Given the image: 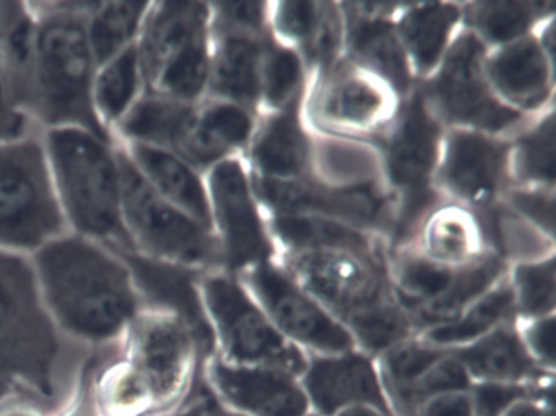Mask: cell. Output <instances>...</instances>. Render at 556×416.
Returning <instances> with one entry per match:
<instances>
[{"label": "cell", "mask_w": 556, "mask_h": 416, "mask_svg": "<svg viewBox=\"0 0 556 416\" xmlns=\"http://www.w3.org/2000/svg\"><path fill=\"white\" fill-rule=\"evenodd\" d=\"M507 279L513 289L517 318L555 315V255L532 262L514 263V266H509Z\"/></svg>", "instance_id": "cell-41"}, {"label": "cell", "mask_w": 556, "mask_h": 416, "mask_svg": "<svg viewBox=\"0 0 556 416\" xmlns=\"http://www.w3.org/2000/svg\"><path fill=\"white\" fill-rule=\"evenodd\" d=\"M38 21L30 118L40 131L87 129L113 141L93 109L97 64L87 37L93 2H31Z\"/></svg>", "instance_id": "cell-4"}, {"label": "cell", "mask_w": 556, "mask_h": 416, "mask_svg": "<svg viewBox=\"0 0 556 416\" xmlns=\"http://www.w3.org/2000/svg\"><path fill=\"white\" fill-rule=\"evenodd\" d=\"M504 416H555L553 395L533 396L514 405Z\"/></svg>", "instance_id": "cell-50"}, {"label": "cell", "mask_w": 556, "mask_h": 416, "mask_svg": "<svg viewBox=\"0 0 556 416\" xmlns=\"http://www.w3.org/2000/svg\"><path fill=\"white\" fill-rule=\"evenodd\" d=\"M201 387H203V386H201ZM198 393H200V392H198ZM198 393H197V396H198ZM197 396H194L193 402H191L190 405L187 406V408L180 409V412L170 413V415H165V416H190L191 408H193L194 402H197Z\"/></svg>", "instance_id": "cell-54"}, {"label": "cell", "mask_w": 556, "mask_h": 416, "mask_svg": "<svg viewBox=\"0 0 556 416\" xmlns=\"http://www.w3.org/2000/svg\"><path fill=\"white\" fill-rule=\"evenodd\" d=\"M190 416H243L240 413L233 412V409L226 408L220 405L206 386L201 387L200 393H198L197 402H194L193 408H191Z\"/></svg>", "instance_id": "cell-51"}, {"label": "cell", "mask_w": 556, "mask_h": 416, "mask_svg": "<svg viewBox=\"0 0 556 416\" xmlns=\"http://www.w3.org/2000/svg\"><path fill=\"white\" fill-rule=\"evenodd\" d=\"M131 272L144 307L162 308L187 318L214 353L213 333L204 315L200 282L204 272L159 262L135 252H116Z\"/></svg>", "instance_id": "cell-25"}, {"label": "cell", "mask_w": 556, "mask_h": 416, "mask_svg": "<svg viewBox=\"0 0 556 416\" xmlns=\"http://www.w3.org/2000/svg\"><path fill=\"white\" fill-rule=\"evenodd\" d=\"M265 216H314L377 234L389 245L393 226L392 193L383 181L334 187L315 178L269 181L252 178Z\"/></svg>", "instance_id": "cell-14"}, {"label": "cell", "mask_w": 556, "mask_h": 416, "mask_svg": "<svg viewBox=\"0 0 556 416\" xmlns=\"http://www.w3.org/2000/svg\"><path fill=\"white\" fill-rule=\"evenodd\" d=\"M116 351L149 383L162 415L193 402L204 360L213 354L187 318L151 307L136 315Z\"/></svg>", "instance_id": "cell-9"}, {"label": "cell", "mask_w": 556, "mask_h": 416, "mask_svg": "<svg viewBox=\"0 0 556 416\" xmlns=\"http://www.w3.org/2000/svg\"><path fill=\"white\" fill-rule=\"evenodd\" d=\"M444 135V125L418 84L377 144L383 184L395 203L390 250L408 245L422 219L445 201L434 185Z\"/></svg>", "instance_id": "cell-6"}, {"label": "cell", "mask_w": 556, "mask_h": 416, "mask_svg": "<svg viewBox=\"0 0 556 416\" xmlns=\"http://www.w3.org/2000/svg\"><path fill=\"white\" fill-rule=\"evenodd\" d=\"M30 260L54 324L87 350L116 346L144 308L125 260L96 240L67 232Z\"/></svg>", "instance_id": "cell-2"}, {"label": "cell", "mask_w": 556, "mask_h": 416, "mask_svg": "<svg viewBox=\"0 0 556 416\" xmlns=\"http://www.w3.org/2000/svg\"><path fill=\"white\" fill-rule=\"evenodd\" d=\"M210 84L206 99L224 100L260 112V83H262L265 37L236 34V31H211Z\"/></svg>", "instance_id": "cell-27"}, {"label": "cell", "mask_w": 556, "mask_h": 416, "mask_svg": "<svg viewBox=\"0 0 556 416\" xmlns=\"http://www.w3.org/2000/svg\"><path fill=\"white\" fill-rule=\"evenodd\" d=\"M211 395L243 416L311 415L301 377L271 367L236 366L211 354L201 369Z\"/></svg>", "instance_id": "cell-18"}, {"label": "cell", "mask_w": 556, "mask_h": 416, "mask_svg": "<svg viewBox=\"0 0 556 416\" xmlns=\"http://www.w3.org/2000/svg\"><path fill=\"white\" fill-rule=\"evenodd\" d=\"M67 232L43 133L0 142V250L31 256Z\"/></svg>", "instance_id": "cell-8"}, {"label": "cell", "mask_w": 556, "mask_h": 416, "mask_svg": "<svg viewBox=\"0 0 556 416\" xmlns=\"http://www.w3.org/2000/svg\"><path fill=\"white\" fill-rule=\"evenodd\" d=\"M486 54L488 48L462 27L438 70L419 87L445 129L509 139L536 115H522L494 96L484 73Z\"/></svg>", "instance_id": "cell-12"}, {"label": "cell", "mask_w": 556, "mask_h": 416, "mask_svg": "<svg viewBox=\"0 0 556 416\" xmlns=\"http://www.w3.org/2000/svg\"><path fill=\"white\" fill-rule=\"evenodd\" d=\"M555 17V4L540 2H471L462 4V27L470 30L488 51L532 35Z\"/></svg>", "instance_id": "cell-35"}, {"label": "cell", "mask_w": 556, "mask_h": 416, "mask_svg": "<svg viewBox=\"0 0 556 416\" xmlns=\"http://www.w3.org/2000/svg\"><path fill=\"white\" fill-rule=\"evenodd\" d=\"M269 31L278 43L301 54L311 76L344 56V18L333 2H278L269 12Z\"/></svg>", "instance_id": "cell-21"}, {"label": "cell", "mask_w": 556, "mask_h": 416, "mask_svg": "<svg viewBox=\"0 0 556 416\" xmlns=\"http://www.w3.org/2000/svg\"><path fill=\"white\" fill-rule=\"evenodd\" d=\"M311 73L301 54L269 37L263 54L260 110L265 113L302 109Z\"/></svg>", "instance_id": "cell-39"}, {"label": "cell", "mask_w": 556, "mask_h": 416, "mask_svg": "<svg viewBox=\"0 0 556 416\" xmlns=\"http://www.w3.org/2000/svg\"><path fill=\"white\" fill-rule=\"evenodd\" d=\"M344 18V56L386 80L400 99L418 83L396 34L395 18L363 12L357 4H340Z\"/></svg>", "instance_id": "cell-22"}, {"label": "cell", "mask_w": 556, "mask_h": 416, "mask_svg": "<svg viewBox=\"0 0 556 416\" xmlns=\"http://www.w3.org/2000/svg\"><path fill=\"white\" fill-rule=\"evenodd\" d=\"M200 292L213 333V354L236 366L304 374L307 354L276 330L237 276L223 269L204 273Z\"/></svg>", "instance_id": "cell-10"}, {"label": "cell", "mask_w": 556, "mask_h": 416, "mask_svg": "<svg viewBox=\"0 0 556 416\" xmlns=\"http://www.w3.org/2000/svg\"><path fill=\"white\" fill-rule=\"evenodd\" d=\"M301 383L315 416H337L353 408L392 415L376 357L357 348L341 354L308 356Z\"/></svg>", "instance_id": "cell-19"}, {"label": "cell", "mask_w": 556, "mask_h": 416, "mask_svg": "<svg viewBox=\"0 0 556 416\" xmlns=\"http://www.w3.org/2000/svg\"><path fill=\"white\" fill-rule=\"evenodd\" d=\"M92 361L93 356L90 357L89 364L84 369L73 395L67 400L66 405L54 416H102L99 406H97L96 399H93L92 386H90Z\"/></svg>", "instance_id": "cell-48"}, {"label": "cell", "mask_w": 556, "mask_h": 416, "mask_svg": "<svg viewBox=\"0 0 556 416\" xmlns=\"http://www.w3.org/2000/svg\"><path fill=\"white\" fill-rule=\"evenodd\" d=\"M405 247L448 269L465 268L493 253L480 214L451 201L435 206Z\"/></svg>", "instance_id": "cell-26"}, {"label": "cell", "mask_w": 556, "mask_h": 416, "mask_svg": "<svg viewBox=\"0 0 556 416\" xmlns=\"http://www.w3.org/2000/svg\"><path fill=\"white\" fill-rule=\"evenodd\" d=\"M256 116L258 113L245 106L204 99L177 154L206 175L214 165L249 149L258 125Z\"/></svg>", "instance_id": "cell-24"}, {"label": "cell", "mask_w": 556, "mask_h": 416, "mask_svg": "<svg viewBox=\"0 0 556 416\" xmlns=\"http://www.w3.org/2000/svg\"><path fill=\"white\" fill-rule=\"evenodd\" d=\"M416 416H475L470 390L468 392L445 393L428 400Z\"/></svg>", "instance_id": "cell-49"}, {"label": "cell", "mask_w": 556, "mask_h": 416, "mask_svg": "<svg viewBox=\"0 0 556 416\" xmlns=\"http://www.w3.org/2000/svg\"><path fill=\"white\" fill-rule=\"evenodd\" d=\"M278 252L341 250L374 260H387L382 237L350 224L314 216H266Z\"/></svg>", "instance_id": "cell-31"}, {"label": "cell", "mask_w": 556, "mask_h": 416, "mask_svg": "<svg viewBox=\"0 0 556 416\" xmlns=\"http://www.w3.org/2000/svg\"><path fill=\"white\" fill-rule=\"evenodd\" d=\"M148 92L200 103L210 84L211 5L151 2L136 43Z\"/></svg>", "instance_id": "cell-7"}, {"label": "cell", "mask_w": 556, "mask_h": 416, "mask_svg": "<svg viewBox=\"0 0 556 416\" xmlns=\"http://www.w3.org/2000/svg\"><path fill=\"white\" fill-rule=\"evenodd\" d=\"M115 144L123 175V224L132 252L198 272L223 269L213 229L159 197L136 171L122 146Z\"/></svg>", "instance_id": "cell-11"}, {"label": "cell", "mask_w": 556, "mask_h": 416, "mask_svg": "<svg viewBox=\"0 0 556 416\" xmlns=\"http://www.w3.org/2000/svg\"><path fill=\"white\" fill-rule=\"evenodd\" d=\"M302 109L266 113L247 149L250 177L294 181L312 177V138Z\"/></svg>", "instance_id": "cell-23"}, {"label": "cell", "mask_w": 556, "mask_h": 416, "mask_svg": "<svg viewBox=\"0 0 556 416\" xmlns=\"http://www.w3.org/2000/svg\"><path fill=\"white\" fill-rule=\"evenodd\" d=\"M118 142V141H115ZM146 184L168 203L213 229L206 178L167 149L118 142ZM214 232V230H213Z\"/></svg>", "instance_id": "cell-29"}, {"label": "cell", "mask_w": 556, "mask_h": 416, "mask_svg": "<svg viewBox=\"0 0 556 416\" xmlns=\"http://www.w3.org/2000/svg\"><path fill=\"white\" fill-rule=\"evenodd\" d=\"M279 265L344 325L357 350L377 357L418 335L396 295L387 260L341 250L278 252Z\"/></svg>", "instance_id": "cell-3"}, {"label": "cell", "mask_w": 556, "mask_h": 416, "mask_svg": "<svg viewBox=\"0 0 556 416\" xmlns=\"http://www.w3.org/2000/svg\"><path fill=\"white\" fill-rule=\"evenodd\" d=\"M276 330L307 356L356 350L353 337L276 260L237 275Z\"/></svg>", "instance_id": "cell-16"}, {"label": "cell", "mask_w": 556, "mask_h": 416, "mask_svg": "<svg viewBox=\"0 0 556 416\" xmlns=\"http://www.w3.org/2000/svg\"><path fill=\"white\" fill-rule=\"evenodd\" d=\"M43 133L35 123L12 103L0 74V142L24 138V136Z\"/></svg>", "instance_id": "cell-47"}, {"label": "cell", "mask_w": 556, "mask_h": 416, "mask_svg": "<svg viewBox=\"0 0 556 416\" xmlns=\"http://www.w3.org/2000/svg\"><path fill=\"white\" fill-rule=\"evenodd\" d=\"M516 320V304H514L513 289L506 275L460 315L444 324L426 328L418 333V337L432 346L452 351L467 346L486 337L496 328Z\"/></svg>", "instance_id": "cell-34"}, {"label": "cell", "mask_w": 556, "mask_h": 416, "mask_svg": "<svg viewBox=\"0 0 556 416\" xmlns=\"http://www.w3.org/2000/svg\"><path fill=\"white\" fill-rule=\"evenodd\" d=\"M510 188L555 190V112L533 116L509 138Z\"/></svg>", "instance_id": "cell-36"}, {"label": "cell", "mask_w": 556, "mask_h": 416, "mask_svg": "<svg viewBox=\"0 0 556 416\" xmlns=\"http://www.w3.org/2000/svg\"><path fill=\"white\" fill-rule=\"evenodd\" d=\"M471 379L468 376L460 361L445 351L444 356L432 364L421 379L413 387L409 395V416H416L421 405L435 396L445 395V393L468 392L471 389Z\"/></svg>", "instance_id": "cell-42"}, {"label": "cell", "mask_w": 556, "mask_h": 416, "mask_svg": "<svg viewBox=\"0 0 556 416\" xmlns=\"http://www.w3.org/2000/svg\"><path fill=\"white\" fill-rule=\"evenodd\" d=\"M93 353L54 324L30 256L0 250V400L17 396L54 416Z\"/></svg>", "instance_id": "cell-1"}, {"label": "cell", "mask_w": 556, "mask_h": 416, "mask_svg": "<svg viewBox=\"0 0 556 416\" xmlns=\"http://www.w3.org/2000/svg\"><path fill=\"white\" fill-rule=\"evenodd\" d=\"M402 99L370 71L343 56L311 77L305 118L320 135L379 144L399 115Z\"/></svg>", "instance_id": "cell-13"}, {"label": "cell", "mask_w": 556, "mask_h": 416, "mask_svg": "<svg viewBox=\"0 0 556 416\" xmlns=\"http://www.w3.org/2000/svg\"><path fill=\"white\" fill-rule=\"evenodd\" d=\"M211 220L224 272L237 276L278 255L252 177L240 157L214 165L206 175Z\"/></svg>", "instance_id": "cell-15"}, {"label": "cell", "mask_w": 556, "mask_h": 416, "mask_svg": "<svg viewBox=\"0 0 556 416\" xmlns=\"http://www.w3.org/2000/svg\"><path fill=\"white\" fill-rule=\"evenodd\" d=\"M144 92V76L136 45L97 67L93 109L110 135Z\"/></svg>", "instance_id": "cell-38"}, {"label": "cell", "mask_w": 556, "mask_h": 416, "mask_svg": "<svg viewBox=\"0 0 556 416\" xmlns=\"http://www.w3.org/2000/svg\"><path fill=\"white\" fill-rule=\"evenodd\" d=\"M555 382L523 386V383H471L470 396L475 416H504L514 405L533 396L553 395Z\"/></svg>", "instance_id": "cell-43"}, {"label": "cell", "mask_w": 556, "mask_h": 416, "mask_svg": "<svg viewBox=\"0 0 556 416\" xmlns=\"http://www.w3.org/2000/svg\"><path fill=\"white\" fill-rule=\"evenodd\" d=\"M507 138L471 129H445L434 185L445 201L483 213L510 188Z\"/></svg>", "instance_id": "cell-17"}, {"label": "cell", "mask_w": 556, "mask_h": 416, "mask_svg": "<svg viewBox=\"0 0 556 416\" xmlns=\"http://www.w3.org/2000/svg\"><path fill=\"white\" fill-rule=\"evenodd\" d=\"M337 416H392L389 413L379 412L374 408H353L346 409V412L340 413Z\"/></svg>", "instance_id": "cell-53"}, {"label": "cell", "mask_w": 556, "mask_h": 416, "mask_svg": "<svg viewBox=\"0 0 556 416\" xmlns=\"http://www.w3.org/2000/svg\"><path fill=\"white\" fill-rule=\"evenodd\" d=\"M0 416H50L40 406L35 405L34 402L28 400L17 399V396H11V399L0 400Z\"/></svg>", "instance_id": "cell-52"}, {"label": "cell", "mask_w": 556, "mask_h": 416, "mask_svg": "<svg viewBox=\"0 0 556 416\" xmlns=\"http://www.w3.org/2000/svg\"><path fill=\"white\" fill-rule=\"evenodd\" d=\"M211 5V31L265 37L269 34V12L266 2H216Z\"/></svg>", "instance_id": "cell-44"}, {"label": "cell", "mask_w": 556, "mask_h": 416, "mask_svg": "<svg viewBox=\"0 0 556 416\" xmlns=\"http://www.w3.org/2000/svg\"><path fill=\"white\" fill-rule=\"evenodd\" d=\"M200 103L181 102L146 90L131 112L113 129V141L167 149L177 154Z\"/></svg>", "instance_id": "cell-33"}, {"label": "cell", "mask_w": 556, "mask_h": 416, "mask_svg": "<svg viewBox=\"0 0 556 416\" xmlns=\"http://www.w3.org/2000/svg\"><path fill=\"white\" fill-rule=\"evenodd\" d=\"M307 416H315L314 413H311V415H307Z\"/></svg>", "instance_id": "cell-55"}, {"label": "cell", "mask_w": 556, "mask_h": 416, "mask_svg": "<svg viewBox=\"0 0 556 416\" xmlns=\"http://www.w3.org/2000/svg\"><path fill=\"white\" fill-rule=\"evenodd\" d=\"M517 333L536 366L555 374V315L517 318Z\"/></svg>", "instance_id": "cell-46"}, {"label": "cell", "mask_w": 556, "mask_h": 416, "mask_svg": "<svg viewBox=\"0 0 556 416\" xmlns=\"http://www.w3.org/2000/svg\"><path fill=\"white\" fill-rule=\"evenodd\" d=\"M470 376L471 382L539 383L555 382V374L546 373L527 354L516 322L503 325L486 337L464 348L452 350Z\"/></svg>", "instance_id": "cell-30"}, {"label": "cell", "mask_w": 556, "mask_h": 416, "mask_svg": "<svg viewBox=\"0 0 556 416\" xmlns=\"http://www.w3.org/2000/svg\"><path fill=\"white\" fill-rule=\"evenodd\" d=\"M37 47L38 21L31 5L27 2H0V74L12 103L28 118Z\"/></svg>", "instance_id": "cell-32"}, {"label": "cell", "mask_w": 556, "mask_h": 416, "mask_svg": "<svg viewBox=\"0 0 556 416\" xmlns=\"http://www.w3.org/2000/svg\"><path fill=\"white\" fill-rule=\"evenodd\" d=\"M51 177L70 232L113 252H132L123 224V175L115 141L87 129L43 131Z\"/></svg>", "instance_id": "cell-5"}, {"label": "cell", "mask_w": 556, "mask_h": 416, "mask_svg": "<svg viewBox=\"0 0 556 416\" xmlns=\"http://www.w3.org/2000/svg\"><path fill=\"white\" fill-rule=\"evenodd\" d=\"M462 4L415 2L396 15L395 28L416 83L434 74L460 31Z\"/></svg>", "instance_id": "cell-28"}, {"label": "cell", "mask_w": 556, "mask_h": 416, "mask_svg": "<svg viewBox=\"0 0 556 416\" xmlns=\"http://www.w3.org/2000/svg\"><path fill=\"white\" fill-rule=\"evenodd\" d=\"M151 2H93L86 28L97 64L138 43Z\"/></svg>", "instance_id": "cell-40"}, {"label": "cell", "mask_w": 556, "mask_h": 416, "mask_svg": "<svg viewBox=\"0 0 556 416\" xmlns=\"http://www.w3.org/2000/svg\"><path fill=\"white\" fill-rule=\"evenodd\" d=\"M507 272L509 263L494 252L478 260L473 265L455 269L444 292L413 315L418 333L460 315L465 308L470 307L475 301L497 285Z\"/></svg>", "instance_id": "cell-37"}, {"label": "cell", "mask_w": 556, "mask_h": 416, "mask_svg": "<svg viewBox=\"0 0 556 416\" xmlns=\"http://www.w3.org/2000/svg\"><path fill=\"white\" fill-rule=\"evenodd\" d=\"M501 203L510 213L555 240V190L509 188Z\"/></svg>", "instance_id": "cell-45"}, {"label": "cell", "mask_w": 556, "mask_h": 416, "mask_svg": "<svg viewBox=\"0 0 556 416\" xmlns=\"http://www.w3.org/2000/svg\"><path fill=\"white\" fill-rule=\"evenodd\" d=\"M484 73L494 96L509 109L527 116L553 109L555 58L543 50L535 31L488 51Z\"/></svg>", "instance_id": "cell-20"}]
</instances>
